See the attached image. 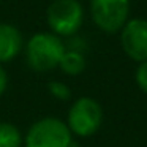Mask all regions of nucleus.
<instances>
[{
	"label": "nucleus",
	"mask_w": 147,
	"mask_h": 147,
	"mask_svg": "<svg viewBox=\"0 0 147 147\" xmlns=\"http://www.w3.org/2000/svg\"><path fill=\"white\" fill-rule=\"evenodd\" d=\"M65 123L74 136H92L100 130L103 123L101 105L90 96H81L70 106Z\"/></svg>",
	"instance_id": "3"
},
{
	"label": "nucleus",
	"mask_w": 147,
	"mask_h": 147,
	"mask_svg": "<svg viewBox=\"0 0 147 147\" xmlns=\"http://www.w3.org/2000/svg\"><path fill=\"white\" fill-rule=\"evenodd\" d=\"M22 142V134L16 125L0 122V147H21Z\"/></svg>",
	"instance_id": "9"
},
{
	"label": "nucleus",
	"mask_w": 147,
	"mask_h": 147,
	"mask_svg": "<svg viewBox=\"0 0 147 147\" xmlns=\"http://www.w3.org/2000/svg\"><path fill=\"white\" fill-rule=\"evenodd\" d=\"M26 147H71L73 134L59 117H43L30 125L24 138Z\"/></svg>",
	"instance_id": "2"
},
{
	"label": "nucleus",
	"mask_w": 147,
	"mask_h": 147,
	"mask_svg": "<svg viewBox=\"0 0 147 147\" xmlns=\"http://www.w3.org/2000/svg\"><path fill=\"white\" fill-rule=\"evenodd\" d=\"M22 35L11 24H0V63L10 62L22 49Z\"/></svg>",
	"instance_id": "7"
},
{
	"label": "nucleus",
	"mask_w": 147,
	"mask_h": 147,
	"mask_svg": "<svg viewBox=\"0 0 147 147\" xmlns=\"http://www.w3.org/2000/svg\"><path fill=\"white\" fill-rule=\"evenodd\" d=\"M7 87H8V74L5 71V68L2 67V63H0V96L5 93Z\"/></svg>",
	"instance_id": "12"
},
{
	"label": "nucleus",
	"mask_w": 147,
	"mask_h": 147,
	"mask_svg": "<svg viewBox=\"0 0 147 147\" xmlns=\"http://www.w3.org/2000/svg\"><path fill=\"white\" fill-rule=\"evenodd\" d=\"M120 45L123 52L134 62L147 60V21L131 19L122 27Z\"/></svg>",
	"instance_id": "6"
},
{
	"label": "nucleus",
	"mask_w": 147,
	"mask_h": 147,
	"mask_svg": "<svg viewBox=\"0 0 147 147\" xmlns=\"http://www.w3.org/2000/svg\"><path fill=\"white\" fill-rule=\"evenodd\" d=\"M48 90L55 100L59 101H68L71 98V90L70 87L65 82H60V81H51L48 84Z\"/></svg>",
	"instance_id": "10"
},
{
	"label": "nucleus",
	"mask_w": 147,
	"mask_h": 147,
	"mask_svg": "<svg viewBox=\"0 0 147 147\" xmlns=\"http://www.w3.org/2000/svg\"><path fill=\"white\" fill-rule=\"evenodd\" d=\"M92 19L98 29L106 33H115L127 24L130 13L128 0H92Z\"/></svg>",
	"instance_id": "5"
},
{
	"label": "nucleus",
	"mask_w": 147,
	"mask_h": 147,
	"mask_svg": "<svg viewBox=\"0 0 147 147\" xmlns=\"http://www.w3.org/2000/svg\"><path fill=\"white\" fill-rule=\"evenodd\" d=\"M65 51H67V46L63 45L60 36L54 33L41 32L35 33L27 41L26 59L33 71L46 73L59 67Z\"/></svg>",
	"instance_id": "1"
},
{
	"label": "nucleus",
	"mask_w": 147,
	"mask_h": 147,
	"mask_svg": "<svg viewBox=\"0 0 147 147\" xmlns=\"http://www.w3.org/2000/svg\"><path fill=\"white\" fill-rule=\"evenodd\" d=\"M46 21L57 36H73L84 21V11L78 0H54L46 11Z\"/></svg>",
	"instance_id": "4"
},
{
	"label": "nucleus",
	"mask_w": 147,
	"mask_h": 147,
	"mask_svg": "<svg viewBox=\"0 0 147 147\" xmlns=\"http://www.w3.org/2000/svg\"><path fill=\"white\" fill-rule=\"evenodd\" d=\"M59 68L68 76H78L86 70V57L82 52L67 49L59 63Z\"/></svg>",
	"instance_id": "8"
},
{
	"label": "nucleus",
	"mask_w": 147,
	"mask_h": 147,
	"mask_svg": "<svg viewBox=\"0 0 147 147\" xmlns=\"http://www.w3.org/2000/svg\"><path fill=\"white\" fill-rule=\"evenodd\" d=\"M134 79L136 84L144 93H147V60L141 62L139 67L136 68V73H134Z\"/></svg>",
	"instance_id": "11"
}]
</instances>
